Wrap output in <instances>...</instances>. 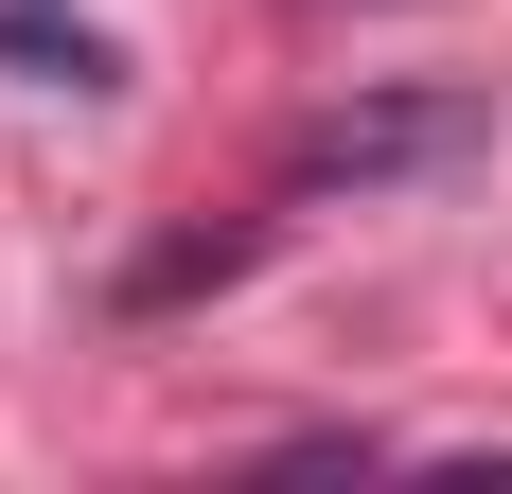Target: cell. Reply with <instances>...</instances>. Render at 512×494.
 Instances as JSON below:
<instances>
[{
    "label": "cell",
    "mask_w": 512,
    "mask_h": 494,
    "mask_svg": "<svg viewBox=\"0 0 512 494\" xmlns=\"http://www.w3.org/2000/svg\"><path fill=\"white\" fill-rule=\"evenodd\" d=\"M495 142V106H460V89H407V106H336V124H318L301 159H283V195H336V177H424V159H477Z\"/></svg>",
    "instance_id": "6da1fadb"
},
{
    "label": "cell",
    "mask_w": 512,
    "mask_h": 494,
    "mask_svg": "<svg viewBox=\"0 0 512 494\" xmlns=\"http://www.w3.org/2000/svg\"><path fill=\"white\" fill-rule=\"evenodd\" d=\"M0 71H53V89H106L89 0H0Z\"/></svg>",
    "instance_id": "7a4b0ae2"
}]
</instances>
